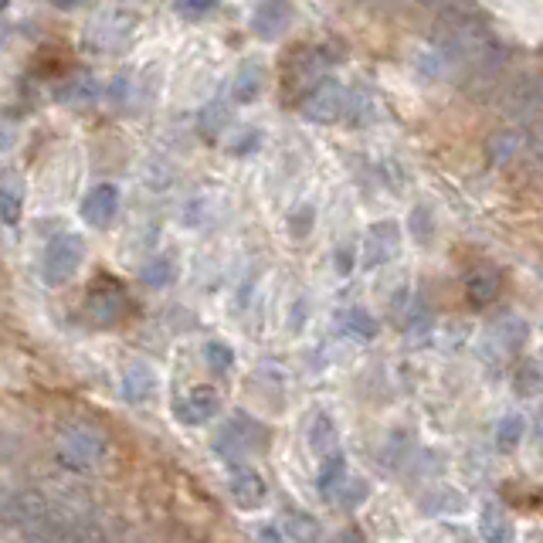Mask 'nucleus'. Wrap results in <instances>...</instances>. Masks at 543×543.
<instances>
[{"instance_id":"1","label":"nucleus","mask_w":543,"mask_h":543,"mask_svg":"<svg viewBox=\"0 0 543 543\" xmlns=\"http://www.w3.org/2000/svg\"><path fill=\"white\" fill-rule=\"evenodd\" d=\"M58 455L68 469L92 472L109 459V438L92 425H68L58 442Z\"/></svg>"},{"instance_id":"2","label":"nucleus","mask_w":543,"mask_h":543,"mask_svg":"<svg viewBox=\"0 0 543 543\" xmlns=\"http://www.w3.org/2000/svg\"><path fill=\"white\" fill-rule=\"evenodd\" d=\"M133 31H136V14L126 11V7H109V11H102L85 28V41L99 51H119L133 38Z\"/></svg>"},{"instance_id":"3","label":"nucleus","mask_w":543,"mask_h":543,"mask_svg":"<svg viewBox=\"0 0 543 543\" xmlns=\"http://www.w3.org/2000/svg\"><path fill=\"white\" fill-rule=\"evenodd\" d=\"M82 258H85V245H82L79 235L51 238L48 248H45V262H41L45 279L51 282V286H62V282H68L75 272L82 269Z\"/></svg>"},{"instance_id":"4","label":"nucleus","mask_w":543,"mask_h":543,"mask_svg":"<svg viewBox=\"0 0 543 543\" xmlns=\"http://www.w3.org/2000/svg\"><path fill=\"white\" fill-rule=\"evenodd\" d=\"M499 106L510 119H530L543 109V79L540 75H516L503 89Z\"/></svg>"},{"instance_id":"5","label":"nucleus","mask_w":543,"mask_h":543,"mask_svg":"<svg viewBox=\"0 0 543 543\" xmlns=\"http://www.w3.org/2000/svg\"><path fill=\"white\" fill-rule=\"evenodd\" d=\"M401 248V231L394 221H377L364 235V269H381Z\"/></svg>"},{"instance_id":"6","label":"nucleus","mask_w":543,"mask_h":543,"mask_svg":"<svg viewBox=\"0 0 543 543\" xmlns=\"http://www.w3.org/2000/svg\"><path fill=\"white\" fill-rule=\"evenodd\" d=\"M523 343H527V323H523L520 316H503V320H496L493 330L486 333L482 350H486L489 360H506L513 357Z\"/></svg>"},{"instance_id":"7","label":"nucleus","mask_w":543,"mask_h":543,"mask_svg":"<svg viewBox=\"0 0 543 543\" xmlns=\"http://www.w3.org/2000/svg\"><path fill=\"white\" fill-rule=\"evenodd\" d=\"M347 112V96L336 82H320L303 102V116L313 123H333Z\"/></svg>"},{"instance_id":"8","label":"nucleus","mask_w":543,"mask_h":543,"mask_svg":"<svg viewBox=\"0 0 543 543\" xmlns=\"http://www.w3.org/2000/svg\"><path fill=\"white\" fill-rule=\"evenodd\" d=\"M221 411V394L214 391V387H194L191 394H184L177 404H174V415L177 421H184V425H208V421Z\"/></svg>"},{"instance_id":"9","label":"nucleus","mask_w":543,"mask_h":543,"mask_svg":"<svg viewBox=\"0 0 543 543\" xmlns=\"http://www.w3.org/2000/svg\"><path fill=\"white\" fill-rule=\"evenodd\" d=\"M228 496L235 499L238 510H258L269 499V482L258 476L255 469H235L228 479Z\"/></svg>"},{"instance_id":"10","label":"nucleus","mask_w":543,"mask_h":543,"mask_svg":"<svg viewBox=\"0 0 543 543\" xmlns=\"http://www.w3.org/2000/svg\"><path fill=\"white\" fill-rule=\"evenodd\" d=\"M119 214V191L112 184H99L85 194L82 201V218L92 224V228H106L112 218Z\"/></svg>"},{"instance_id":"11","label":"nucleus","mask_w":543,"mask_h":543,"mask_svg":"<svg viewBox=\"0 0 543 543\" xmlns=\"http://www.w3.org/2000/svg\"><path fill=\"white\" fill-rule=\"evenodd\" d=\"M289 24H292V7L289 4H275V0H269V4H258L252 11V31L262 41L282 38Z\"/></svg>"},{"instance_id":"12","label":"nucleus","mask_w":543,"mask_h":543,"mask_svg":"<svg viewBox=\"0 0 543 543\" xmlns=\"http://www.w3.org/2000/svg\"><path fill=\"white\" fill-rule=\"evenodd\" d=\"M479 537L482 543H516V527L496 503H486L479 513Z\"/></svg>"},{"instance_id":"13","label":"nucleus","mask_w":543,"mask_h":543,"mask_svg":"<svg viewBox=\"0 0 543 543\" xmlns=\"http://www.w3.org/2000/svg\"><path fill=\"white\" fill-rule=\"evenodd\" d=\"M214 448H218L224 459H241V455L252 448V428H248L241 418L228 421V425L221 428V435L214 438Z\"/></svg>"},{"instance_id":"14","label":"nucleus","mask_w":543,"mask_h":543,"mask_svg":"<svg viewBox=\"0 0 543 543\" xmlns=\"http://www.w3.org/2000/svg\"><path fill=\"white\" fill-rule=\"evenodd\" d=\"M499 282H503V279H499V272L493 269V265L472 269L469 279H465V296H469L476 306H486L499 296Z\"/></svg>"},{"instance_id":"15","label":"nucleus","mask_w":543,"mask_h":543,"mask_svg":"<svg viewBox=\"0 0 543 543\" xmlns=\"http://www.w3.org/2000/svg\"><path fill=\"white\" fill-rule=\"evenodd\" d=\"M421 510H425L428 516H455L465 510V496L455 493V489H432L425 499H421Z\"/></svg>"},{"instance_id":"16","label":"nucleus","mask_w":543,"mask_h":543,"mask_svg":"<svg viewBox=\"0 0 543 543\" xmlns=\"http://www.w3.org/2000/svg\"><path fill=\"white\" fill-rule=\"evenodd\" d=\"M21 208H24V187L17 177H4L0 180V221L4 224H17L21 221Z\"/></svg>"},{"instance_id":"17","label":"nucleus","mask_w":543,"mask_h":543,"mask_svg":"<svg viewBox=\"0 0 543 543\" xmlns=\"http://www.w3.org/2000/svg\"><path fill=\"white\" fill-rule=\"evenodd\" d=\"M343 479H347V459H343V452L326 455L323 465H320V476H316V486H320V493L323 496L340 493Z\"/></svg>"},{"instance_id":"18","label":"nucleus","mask_w":543,"mask_h":543,"mask_svg":"<svg viewBox=\"0 0 543 543\" xmlns=\"http://www.w3.org/2000/svg\"><path fill=\"white\" fill-rule=\"evenodd\" d=\"M306 442L313 448L316 455H333V445H336V425L330 415H316L309 421V432H306Z\"/></svg>"},{"instance_id":"19","label":"nucleus","mask_w":543,"mask_h":543,"mask_svg":"<svg viewBox=\"0 0 543 543\" xmlns=\"http://www.w3.org/2000/svg\"><path fill=\"white\" fill-rule=\"evenodd\" d=\"M258 92H262V68H258V65H245L235 75V85H231V99H235L238 106H248V102L258 99Z\"/></svg>"},{"instance_id":"20","label":"nucleus","mask_w":543,"mask_h":543,"mask_svg":"<svg viewBox=\"0 0 543 543\" xmlns=\"http://www.w3.org/2000/svg\"><path fill=\"white\" fill-rule=\"evenodd\" d=\"M123 394H126V401L150 398V394H153V370L143 367V364L129 367L126 377H123Z\"/></svg>"},{"instance_id":"21","label":"nucleus","mask_w":543,"mask_h":543,"mask_svg":"<svg viewBox=\"0 0 543 543\" xmlns=\"http://www.w3.org/2000/svg\"><path fill=\"white\" fill-rule=\"evenodd\" d=\"M286 533H289V540H296V543H316L323 537L320 523H316L309 513H299V510H292L286 516Z\"/></svg>"},{"instance_id":"22","label":"nucleus","mask_w":543,"mask_h":543,"mask_svg":"<svg viewBox=\"0 0 543 543\" xmlns=\"http://www.w3.org/2000/svg\"><path fill=\"white\" fill-rule=\"evenodd\" d=\"M523 432H527L523 418L516 415V411H510V415H503L496 421V445L503 448V452H513V448L523 442Z\"/></svg>"},{"instance_id":"23","label":"nucleus","mask_w":543,"mask_h":543,"mask_svg":"<svg viewBox=\"0 0 543 543\" xmlns=\"http://www.w3.org/2000/svg\"><path fill=\"white\" fill-rule=\"evenodd\" d=\"M58 96H62L65 102H72V106H89V102L99 99V85H96L92 75H79V79L68 82Z\"/></svg>"},{"instance_id":"24","label":"nucleus","mask_w":543,"mask_h":543,"mask_svg":"<svg viewBox=\"0 0 543 543\" xmlns=\"http://www.w3.org/2000/svg\"><path fill=\"white\" fill-rule=\"evenodd\" d=\"M513 391L520 394V398H537L543 391V370L537 364H523L513 377Z\"/></svg>"},{"instance_id":"25","label":"nucleus","mask_w":543,"mask_h":543,"mask_svg":"<svg viewBox=\"0 0 543 543\" xmlns=\"http://www.w3.org/2000/svg\"><path fill=\"white\" fill-rule=\"evenodd\" d=\"M340 326H343V333H353V336H360V340H370V336L377 333L374 316L364 313V309H347V313L340 316Z\"/></svg>"},{"instance_id":"26","label":"nucleus","mask_w":543,"mask_h":543,"mask_svg":"<svg viewBox=\"0 0 543 543\" xmlns=\"http://www.w3.org/2000/svg\"><path fill=\"white\" fill-rule=\"evenodd\" d=\"M174 262L170 258H157V262H150L143 269V282L146 286H153V289H163V286H170L174 282Z\"/></svg>"},{"instance_id":"27","label":"nucleus","mask_w":543,"mask_h":543,"mask_svg":"<svg viewBox=\"0 0 543 543\" xmlns=\"http://www.w3.org/2000/svg\"><path fill=\"white\" fill-rule=\"evenodd\" d=\"M415 68H418V75H421V79L435 82L438 75H442L445 68H448V62H445L442 55H438L435 48H428V51H421V55L415 58Z\"/></svg>"},{"instance_id":"28","label":"nucleus","mask_w":543,"mask_h":543,"mask_svg":"<svg viewBox=\"0 0 543 543\" xmlns=\"http://www.w3.org/2000/svg\"><path fill=\"white\" fill-rule=\"evenodd\" d=\"M204 360H208V367L211 370H218V374H224V370H228L231 364H235V350L228 347V343H208V347H204Z\"/></svg>"},{"instance_id":"29","label":"nucleus","mask_w":543,"mask_h":543,"mask_svg":"<svg viewBox=\"0 0 543 543\" xmlns=\"http://www.w3.org/2000/svg\"><path fill=\"white\" fill-rule=\"evenodd\" d=\"M343 116H347L350 123H357V126L370 123V116H374V99L364 96V92H357L353 99H347V112H343Z\"/></svg>"},{"instance_id":"30","label":"nucleus","mask_w":543,"mask_h":543,"mask_svg":"<svg viewBox=\"0 0 543 543\" xmlns=\"http://www.w3.org/2000/svg\"><path fill=\"white\" fill-rule=\"evenodd\" d=\"M411 231H415V238L425 245V241H432V235H435V218H432V211L428 208H418L411 211Z\"/></svg>"},{"instance_id":"31","label":"nucleus","mask_w":543,"mask_h":543,"mask_svg":"<svg viewBox=\"0 0 543 543\" xmlns=\"http://www.w3.org/2000/svg\"><path fill=\"white\" fill-rule=\"evenodd\" d=\"M513 153H516V133H496L493 143H489V157H493V163L510 160Z\"/></svg>"},{"instance_id":"32","label":"nucleus","mask_w":543,"mask_h":543,"mask_svg":"<svg viewBox=\"0 0 543 543\" xmlns=\"http://www.w3.org/2000/svg\"><path fill=\"white\" fill-rule=\"evenodd\" d=\"M364 496H367V486L360 479H353V482H343V486H340V493H336V503L350 510V506H357Z\"/></svg>"},{"instance_id":"33","label":"nucleus","mask_w":543,"mask_h":543,"mask_svg":"<svg viewBox=\"0 0 543 543\" xmlns=\"http://www.w3.org/2000/svg\"><path fill=\"white\" fill-rule=\"evenodd\" d=\"M211 11H214V4H177V14L191 17V21H201V17Z\"/></svg>"},{"instance_id":"34","label":"nucleus","mask_w":543,"mask_h":543,"mask_svg":"<svg viewBox=\"0 0 543 543\" xmlns=\"http://www.w3.org/2000/svg\"><path fill=\"white\" fill-rule=\"evenodd\" d=\"M533 445H537L540 452H543V411H540V418L533 421Z\"/></svg>"},{"instance_id":"35","label":"nucleus","mask_w":543,"mask_h":543,"mask_svg":"<svg viewBox=\"0 0 543 543\" xmlns=\"http://www.w3.org/2000/svg\"><path fill=\"white\" fill-rule=\"evenodd\" d=\"M258 537H262V543H279V533H275L272 527H265V530H258Z\"/></svg>"},{"instance_id":"36","label":"nucleus","mask_w":543,"mask_h":543,"mask_svg":"<svg viewBox=\"0 0 543 543\" xmlns=\"http://www.w3.org/2000/svg\"><path fill=\"white\" fill-rule=\"evenodd\" d=\"M7 146H11V133H7V129L0 126V150H7Z\"/></svg>"},{"instance_id":"37","label":"nucleus","mask_w":543,"mask_h":543,"mask_svg":"<svg viewBox=\"0 0 543 543\" xmlns=\"http://www.w3.org/2000/svg\"><path fill=\"white\" fill-rule=\"evenodd\" d=\"M336 543H360V540H357V533H340Z\"/></svg>"},{"instance_id":"38","label":"nucleus","mask_w":543,"mask_h":543,"mask_svg":"<svg viewBox=\"0 0 543 543\" xmlns=\"http://www.w3.org/2000/svg\"><path fill=\"white\" fill-rule=\"evenodd\" d=\"M106 543H123V540H112V537H109V540H106Z\"/></svg>"},{"instance_id":"39","label":"nucleus","mask_w":543,"mask_h":543,"mask_svg":"<svg viewBox=\"0 0 543 543\" xmlns=\"http://www.w3.org/2000/svg\"><path fill=\"white\" fill-rule=\"evenodd\" d=\"M0 38H4V28H0Z\"/></svg>"}]
</instances>
